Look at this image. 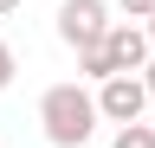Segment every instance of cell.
<instances>
[{"instance_id":"1","label":"cell","mask_w":155,"mask_h":148,"mask_svg":"<svg viewBox=\"0 0 155 148\" xmlns=\"http://www.w3.org/2000/svg\"><path fill=\"white\" fill-rule=\"evenodd\" d=\"M39 122H45V142L52 148H84L97 135V90L84 84H52L45 97H39Z\"/></svg>"},{"instance_id":"2","label":"cell","mask_w":155,"mask_h":148,"mask_svg":"<svg viewBox=\"0 0 155 148\" xmlns=\"http://www.w3.org/2000/svg\"><path fill=\"white\" fill-rule=\"evenodd\" d=\"M110 26H116V20H110V7H104V0H65V7H58V39H65L71 52L97 45Z\"/></svg>"},{"instance_id":"3","label":"cell","mask_w":155,"mask_h":148,"mask_svg":"<svg viewBox=\"0 0 155 148\" xmlns=\"http://www.w3.org/2000/svg\"><path fill=\"white\" fill-rule=\"evenodd\" d=\"M104 58H110V77H142V65L155 58V45H149V32H142V26L116 20V26L104 32Z\"/></svg>"},{"instance_id":"4","label":"cell","mask_w":155,"mask_h":148,"mask_svg":"<svg viewBox=\"0 0 155 148\" xmlns=\"http://www.w3.org/2000/svg\"><path fill=\"white\" fill-rule=\"evenodd\" d=\"M142 109H149V84L142 77H104L97 84V116L104 122H142Z\"/></svg>"},{"instance_id":"5","label":"cell","mask_w":155,"mask_h":148,"mask_svg":"<svg viewBox=\"0 0 155 148\" xmlns=\"http://www.w3.org/2000/svg\"><path fill=\"white\" fill-rule=\"evenodd\" d=\"M78 77H91V84H104V77H110V58H104V39L78 52Z\"/></svg>"},{"instance_id":"6","label":"cell","mask_w":155,"mask_h":148,"mask_svg":"<svg viewBox=\"0 0 155 148\" xmlns=\"http://www.w3.org/2000/svg\"><path fill=\"white\" fill-rule=\"evenodd\" d=\"M110 148H155V122H123L110 135Z\"/></svg>"},{"instance_id":"7","label":"cell","mask_w":155,"mask_h":148,"mask_svg":"<svg viewBox=\"0 0 155 148\" xmlns=\"http://www.w3.org/2000/svg\"><path fill=\"white\" fill-rule=\"evenodd\" d=\"M13 71H19V58H13V45H7V39H0V90H7V84H13Z\"/></svg>"},{"instance_id":"8","label":"cell","mask_w":155,"mask_h":148,"mask_svg":"<svg viewBox=\"0 0 155 148\" xmlns=\"http://www.w3.org/2000/svg\"><path fill=\"white\" fill-rule=\"evenodd\" d=\"M116 7H123L129 20H149V13H155V0H116Z\"/></svg>"},{"instance_id":"9","label":"cell","mask_w":155,"mask_h":148,"mask_svg":"<svg viewBox=\"0 0 155 148\" xmlns=\"http://www.w3.org/2000/svg\"><path fill=\"white\" fill-rule=\"evenodd\" d=\"M142 84H149V97H155V58H149V65H142Z\"/></svg>"},{"instance_id":"10","label":"cell","mask_w":155,"mask_h":148,"mask_svg":"<svg viewBox=\"0 0 155 148\" xmlns=\"http://www.w3.org/2000/svg\"><path fill=\"white\" fill-rule=\"evenodd\" d=\"M142 32H149V45H155V13H149V20H142Z\"/></svg>"},{"instance_id":"11","label":"cell","mask_w":155,"mask_h":148,"mask_svg":"<svg viewBox=\"0 0 155 148\" xmlns=\"http://www.w3.org/2000/svg\"><path fill=\"white\" fill-rule=\"evenodd\" d=\"M13 7H19V0H0V13H13Z\"/></svg>"}]
</instances>
